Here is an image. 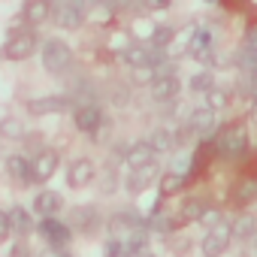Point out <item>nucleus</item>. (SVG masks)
I'll list each match as a JSON object with an SVG mask.
<instances>
[{
  "label": "nucleus",
  "mask_w": 257,
  "mask_h": 257,
  "mask_svg": "<svg viewBox=\"0 0 257 257\" xmlns=\"http://www.w3.org/2000/svg\"><path fill=\"white\" fill-rule=\"evenodd\" d=\"M37 49H40V37L34 31H16L0 46V58L4 61H28Z\"/></svg>",
  "instance_id": "nucleus-2"
},
{
  "label": "nucleus",
  "mask_w": 257,
  "mask_h": 257,
  "mask_svg": "<svg viewBox=\"0 0 257 257\" xmlns=\"http://www.w3.org/2000/svg\"><path fill=\"white\" fill-rule=\"evenodd\" d=\"M149 146L155 149V155H158V152H173V149L179 146V134H176V131H170V127H161V131H155V134H152Z\"/></svg>",
  "instance_id": "nucleus-20"
},
{
  "label": "nucleus",
  "mask_w": 257,
  "mask_h": 257,
  "mask_svg": "<svg viewBox=\"0 0 257 257\" xmlns=\"http://www.w3.org/2000/svg\"><path fill=\"white\" fill-rule=\"evenodd\" d=\"M251 94H254V100H257V70L251 73Z\"/></svg>",
  "instance_id": "nucleus-34"
},
{
  "label": "nucleus",
  "mask_w": 257,
  "mask_h": 257,
  "mask_svg": "<svg viewBox=\"0 0 257 257\" xmlns=\"http://www.w3.org/2000/svg\"><path fill=\"white\" fill-rule=\"evenodd\" d=\"M73 106L70 94H49V97H37L28 103V112L31 115H58V112H67Z\"/></svg>",
  "instance_id": "nucleus-11"
},
{
  "label": "nucleus",
  "mask_w": 257,
  "mask_h": 257,
  "mask_svg": "<svg viewBox=\"0 0 257 257\" xmlns=\"http://www.w3.org/2000/svg\"><path fill=\"white\" fill-rule=\"evenodd\" d=\"M124 161H127V167H143V164L155 161V149L149 143H134L131 149L124 152Z\"/></svg>",
  "instance_id": "nucleus-19"
},
{
  "label": "nucleus",
  "mask_w": 257,
  "mask_h": 257,
  "mask_svg": "<svg viewBox=\"0 0 257 257\" xmlns=\"http://www.w3.org/2000/svg\"><path fill=\"white\" fill-rule=\"evenodd\" d=\"M206 212V206L200 203V200H188L182 209H179V221L185 224V221H200V215Z\"/></svg>",
  "instance_id": "nucleus-25"
},
{
  "label": "nucleus",
  "mask_w": 257,
  "mask_h": 257,
  "mask_svg": "<svg viewBox=\"0 0 257 257\" xmlns=\"http://www.w3.org/2000/svg\"><path fill=\"white\" fill-rule=\"evenodd\" d=\"M40 236L49 242V248H67L70 239H73V230H70V224H64L52 215V218L40 221Z\"/></svg>",
  "instance_id": "nucleus-8"
},
{
  "label": "nucleus",
  "mask_w": 257,
  "mask_h": 257,
  "mask_svg": "<svg viewBox=\"0 0 257 257\" xmlns=\"http://www.w3.org/2000/svg\"><path fill=\"white\" fill-rule=\"evenodd\" d=\"M188 52H191V58H194V61L209 64V61H212V34H209L206 28H194V31H191Z\"/></svg>",
  "instance_id": "nucleus-15"
},
{
  "label": "nucleus",
  "mask_w": 257,
  "mask_h": 257,
  "mask_svg": "<svg viewBox=\"0 0 257 257\" xmlns=\"http://www.w3.org/2000/svg\"><path fill=\"white\" fill-rule=\"evenodd\" d=\"M170 4H173V0H143L146 10H167Z\"/></svg>",
  "instance_id": "nucleus-32"
},
{
  "label": "nucleus",
  "mask_w": 257,
  "mask_h": 257,
  "mask_svg": "<svg viewBox=\"0 0 257 257\" xmlns=\"http://www.w3.org/2000/svg\"><path fill=\"white\" fill-rule=\"evenodd\" d=\"M40 58H43L46 73H52V76H61L73 67V49L64 40H46L40 49Z\"/></svg>",
  "instance_id": "nucleus-1"
},
{
  "label": "nucleus",
  "mask_w": 257,
  "mask_h": 257,
  "mask_svg": "<svg viewBox=\"0 0 257 257\" xmlns=\"http://www.w3.org/2000/svg\"><path fill=\"white\" fill-rule=\"evenodd\" d=\"M7 221H10V233H31L34 230V221L22 206H13V212H7Z\"/></svg>",
  "instance_id": "nucleus-22"
},
{
  "label": "nucleus",
  "mask_w": 257,
  "mask_h": 257,
  "mask_svg": "<svg viewBox=\"0 0 257 257\" xmlns=\"http://www.w3.org/2000/svg\"><path fill=\"white\" fill-rule=\"evenodd\" d=\"M94 179H97V167L91 158H76L67 167V185L70 188H88Z\"/></svg>",
  "instance_id": "nucleus-12"
},
{
  "label": "nucleus",
  "mask_w": 257,
  "mask_h": 257,
  "mask_svg": "<svg viewBox=\"0 0 257 257\" xmlns=\"http://www.w3.org/2000/svg\"><path fill=\"white\" fill-rule=\"evenodd\" d=\"M221 106H227V94L218 88H209V109H221Z\"/></svg>",
  "instance_id": "nucleus-30"
},
{
  "label": "nucleus",
  "mask_w": 257,
  "mask_h": 257,
  "mask_svg": "<svg viewBox=\"0 0 257 257\" xmlns=\"http://www.w3.org/2000/svg\"><path fill=\"white\" fill-rule=\"evenodd\" d=\"M251 118H254V121H257V100H254V112H251Z\"/></svg>",
  "instance_id": "nucleus-35"
},
{
  "label": "nucleus",
  "mask_w": 257,
  "mask_h": 257,
  "mask_svg": "<svg viewBox=\"0 0 257 257\" xmlns=\"http://www.w3.org/2000/svg\"><path fill=\"white\" fill-rule=\"evenodd\" d=\"M103 254H106V257H131V254H127V248H124V242L115 239V236L103 245Z\"/></svg>",
  "instance_id": "nucleus-29"
},
{
  "label": "nucleus",
  "mask_w": 257,
  "mask_h": 257,
  "mask_svg": "<svg viewBox=\"0 0 257 257\" xmlns=\"http://www.w3.org/2000/svg\"><path fill=\"white\" fill-rule=\"evenodd\" d=\"M173 37H176V31H173V28H167V25H161V28L152 34V46L164 49V46H170V43H173Z\"/></svg>",
  "instance_id": "nucleus-28"
},
{
  "label": "nucleus",
  "mask_w": 257,
  "mask_h": 257,
  "mask_svg": "<svg viewBox=\"0 0 257 257\" xmlns=\"http://www.w3.org/2000/svg\"><path fill=\"white\" fill-rule=\"evenodd\" d=\"M25 25L40 28L52 19V0H25V10H22Z\"/></svg>",
  "instance_id": "nucleus-16"
},
{
  "label": "nucleus",
  "mask_w": 257,
  "mask_h": 257,
  "mask_svg": "<svg viewBox=\"0 0 257 257\" xmlns=\"http://www.w3.org/2000/svg\"><path fill=\"white\" fill-rule=\"evenodd\" d=\"M179 76H176V67H167V64H158L155 67V79H152V100L155 103H173L179 97Z\"/></svg>",
  "instance_id": "nucleus-3"
},
{
  "label": "nucleus",
  "mask_w": 257,
  "mask_h": 257,
  "mask_svg": "<svg viewBox=\"0 0 257 257\" xmlns=\"http://www.w3.org/2000/svg\"><path fill=\"white\" fill-rule=\"evenodd\" d=\"M85 7H82V0H67V4H61L58 10H55V22H58V28H64V31H76V28H82L85 25Z\"/></svg>",
  "instance_id": "nucleus-10"
},
{
  "label": "nucleus",
  "mask_w": 257,
  "mask_h": 257,
  "mask_svg": "<svg viewBox=\"0 0 257 257\" xmlns=\"http://www.w3.org/2000/svg\"><path fill=\"white\" fill-rule=\"evenodd\" d=\"M254 46H257V43H254Z\"/></svg>",
  "instance_id": "nucleus-37"
},
{
  "label": "nucleus",
  "mask_w": 257,
  "mask_h": 257,
  "mask_svg": "<svg viewBox=\"0 0 257 257\" xmlns=\"http://www.w3.org/2000/svg\"><path fill=\"white\" fill-rule=\"evenodd\" d=\"M158 176H161V170L155 161H149L143 167H131V173L124 179V188H127V194H143L146 188H152L158 182Z\"/></svg>",
  "instance_id": "nucleus-7"
},
{
  "label": "nucleus",
  "mask_w": 257,
  "mask_h": 257,
  "mask_svg": "<svg viewBox=\"0 0 257 257\" xmlns=\"http://www.w3.org/2000/svg\"><path fill=\"white\" fill-rule=\"evenodd\" d=\"M215 124H218V115H215V109H209V106H203V109H194L191 115H188V134L191 137H209L212 131H215Z\"/></svg>",
  "instance_id": "nucleus-14"
},
{
  "label": "nucleus",
  "mask_w": 257,
  "mask_h": 257,
  "mask_svg": "<svg viewBox=\"0 0 257 257\" xmlns=\"http://www.w3.org/2000/svg\"><path fill=\"white\" fill-rule=\"evenodd\" d=\"M0 137H4V140H19V137H25L22 121H16V118H4V121H0Z\"/></svg>",
  "instance_id": "nucleus-26"
},
{
  "label": "nucleus",
  "mask_w": 257,
  "mask_h": 257,
  "mask_svg": "<svg viewBox=\"0 0 257 257\" xmlns=\"http://www.w3.org/2000/svg\"><path fill=\"white\" fill-rule=\"evenodd\" d=\"M191 88H194V91H209V88H212V76H209V73H200V76H194Z\"/></svg>",
  "instance_id": "nucleus-31"
},
{
  "label": "nucleus",
  "mask_w": 257,
  "mask_h": 257,
  "mask_svg": "<svg viewBox=\"0 0 257 257\" xmlns=\"http://www.w3.org/2000/svg\"><path fill=\"white\" fill-rule=\"evenodd\" d=\"M251 239H254V242H257V233H254V236H251Z\"/></svg>",
  "instance_id": "nucleus-36"
},
{
  "label": "nucleus",
  "mask_w": 257,
  "mask_h": 257,
  "mask_svg": "<svg viewBox=\"0 0 257 257\" xmlns=\"http://www.w3.org/2000/svg\"><path fill=\"white\" fill-rule=\"evenodd\" d=\"M73 227L82 233H94L100 230V212L94 206H76L73 209Z\"/></svg>",
  "instance_id": "nucleus-18"
},
{
  "label": "nucleus",
  "mask_w": 257,
  "mask_h": 257,
  "mask_svg": "<svg viewBox=\"0 0 257 257\" xmlns=\"http://www.w3.org/2000/svg\"><path fill=\"white\" fill-rule=\"evenodd\" d=\"M254 230H257V218H251V215H242V218H236V224H230V233L236 239H251Z\"/></svg>",
  "instance_id": "nucleus-24"
},
{
  "label": "nucleus",
  "mask_w": 257,
  "mask_h": 257,
  "mask_svg": "<svg viewBox=\"0 0 257 257\" xmlns=\"http://www.w3.org/2000/svg\"><path fill=\"white\" fill-rule=\"evenodd\" d=\"M73 124H76V131L82 134H97L100 127H103V112L97 103H79L73 109Z\"/></svg>",
  "instance_id": "nucleus-9"
},
{
  "label": "nucleus",
  "mask_w": 257,
  "mask_h": 257,
  "mask_svg": "<svg viewBox=\"0 0 257 257\" xmlns=\"http://www.w3.org/2000/svg\"><path fill=\"white\" fill-rule=\"evenodd\" d=\"M61 206H64V200H61L58 191H40V194L34 197V212H37L40 218H52V215H58Z\"/></svg>",
  "instance_id": "nucleus-17"
},
{
  "label": "nucleus",
  "mask_w": 257,
  "mask_h": 257,
  "mask_svg": "<svg viewBox=\"0 0 257 257\" xmlns=\"http://www.w3.org/2000/svg\"><path fill=\"white\" fill-rule=\"evenodd\" d=\"M121 61L127 64V67H158V64H164V49H158V46H146V43H137V46H127L124 52H121Z\"/></svg>",
  "instance_id": "nucleus-5"
},
{
  "label": "nucleus",
  "mask_w": 257,
  "mask_h": 257,
  "mask_svg": "<svg viewBox=\"0 0 257 257\" xmlns=\"http://www.w3.org/2000/svg\"><path fill=\"white\" fill-rule=\"evenodd\" d=\"M248 146V131L245 124H227L224 131L218 134V152L224 158H239Z\"/></svg>",
  "instance_id": "nucleus-6"
},
{
  "label": "nucleus",
  "mask_w": 257,
  "mask_h": 257,
  "mask_svg": "<svg viewBox=\"0 0 257 257\" xmlns=\"http://www.w3.org/2000/svg\"><path fill=\"white\" fill-rule=\"evenodd\" d=\"M239 64L248 70V73H254L257 70V46L251 43V46H245L242 52H239Z\"/></svg>",
  "instance_id": "nucleus-27"
},
{
  "label": "nucleus",
  "mask_w": 257,
  "mask_h": 257,
  "mask_svg": "<svg viewBox=\"0 0 257 257\" xmlns=\"http://www.w3.org/2000/svg\"><path fill=\"white\" fill-rule=\"evenodd\" d=\"M230 242H233V233H230V224L227 221H215L209 230H206V236H203V245H200V251H203V257H221L227 248H230Z\"/></svg>",
  "instance_id": "nucleus-4"
},
{
  "label": "nucleus",
  "mask_w": 257,
  "mask_h": 257,
  "mask_svg": "<svg viewBox=\"0 0 257 257\" xmlns=\"http://www.w3.org/2000/svg\"><path fill=\"white\" fill-rule=\"evenodd\" d=\"M55 170H58V152L55 149H43L31 161V182H49L55 176Z\"/></svg>",
  "instance_id": "nucleus-13"
},
{
  "label": "nucleus",
  "mask_w": 257,
  "mask_h": 257,
  "mask_svg": "<svg viewBox=\"0 0 257 257\" xmlns=\"http://www.w3.org/2000/svg\"><path fill=\"white\" fill-rule=\"evenodd\" d=\"M43 257H67V254H64V248H49Z\"/></svg>",
  "instance_id": "nucleus-33"
},
{
  "label": "nucleus",
  "mask_w": 257,
  "mask_h": 257,
  "mask_svg": "<svg viewBox=\"0 0 257 257\" xmlns=\"http://www.w3.org/2000/svg\"><path fill=\"white\" fill-rule=\"evenodd\" d=\"M158 179H161V194H164V197L179 194V191L185 188V176H182V173H173V170H170V173H164V176H158Z\"/></svg>",
  "instance_id": "nucleus-23"
},
{
  "label": "nucleus",
  "mask_w": 257,
  "mask_h": 257,
  "mask_svg": "<svg viewBox=\"0 0 257 257\" xmlns=\"http://www.w3.org/2000/svg\"><path fill=\"white\" fill-rule=\"evenodd\" d=\"M7 173L10 179H16L19 185H31V161H25L22 155H13L7 161Z\"/></svg>",
  "instance_id": "nucleus-21"
}]
</instances>
